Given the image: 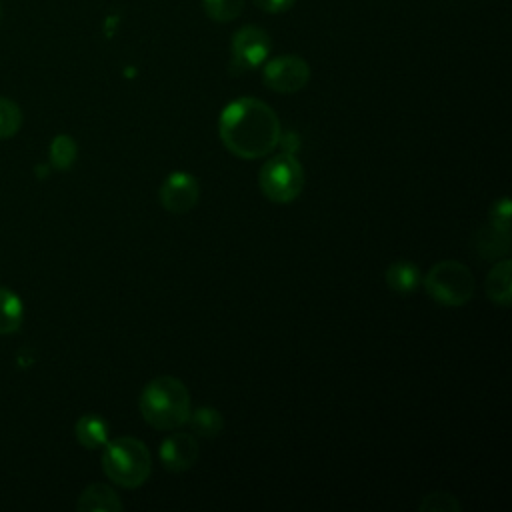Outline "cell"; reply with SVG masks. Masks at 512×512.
I'll return each mask as SVG.
<instances>
[{
    "label": "cell",
    "mask_w": 512,
    "mask_h": 512,
    "mask_svg": "<svg viewBox=\"0 0 512 512\" xmlns=\"http://www.w3.org/2000/svg\"><path fill=\"white\" fill-rule=\"evenodd\" d=\"M282 134L276 112L258 98H238L226 104L218 118V136L228 152L242 160L272 154Z\"/></svg>",
    "instance_id": "1"
},
{
    "label": "cell",
    "mask_w": 512,
    "mask_h": 512,
    "mask_svg": "<svg viewBox=\"0 0 512 512\" xmlns=\"http://www.w3.org/2000/svg\"><path fill=\"white\" fill-rule=\"evenodd\" d=\"M138 408L152 428L176 430L186 424L190 416V392L180 378L156 376L140 392Z\"/></svg>",
    "instance_id": "2"
},
{
    "label": "cell",
    "mask_w": 512,
    "mask_h": 512,
    "mask_svg": "<svg viewBox=\"0 0 512 512\" xmlns=\"http://www.w3.org/2000/svg\"><path fill=\"white\" fill-rule=\"evenodd\" d=\"M102 448V470L114 484L122 488H138L150 478L152 456L142 440L134 436H118L108 440Z\"/></svg>",
    "instance_id": "3"
},
{
    "label": "cell",
    "mask_w": 512,
    "mask_h": 512,
    "mask_svg": "<svg viewBox=\"0 0 512 512\" xmlns=\"http://www.w3.org/2000/svg\"><path fill=\"white\" fill-rule=\"evenodd\" d=\"M426 294L440 306H464L474 296L476 280L470 268L458 260L436 262L422 278Z\"/></svg>",
    "instance_id": "4"
},
{
    "label": "cell",
    "mask_w": 512,
    "mask_h": 512,
    "mask_svg": "<svg viewBox=\"0 0 512 512\" xmlns=\"http://www.w3.org/2000/svg\"><path fill=\"white\" fill-rule=\"evenodd\" d=\"M262 194L274 204L294 202L304 188V168L290 152H280L268 158L258 176Z\"/></svg>",
    "instance_id": "5"
},
{
    "label": "cell",
    "mask_w": 512,
    "mask_h": 512,
    "mask_svg": "<svg viewBox=\"0 0 512 512\" xmlns=\"http://www.w3.org/2000/svg\"><path fill=\"white\" fill-rule=\"evenodd\" d=\"M266 88L278 94H294L302 90L310 80V66L296 54H282L266 62L262 70Z\"/></svg>",
    "instance_id": "6"
},
{
    "label": "cell",
    "mask_w": 512,
    "mask_h": 512,
    "mask_svg": "<svg viewBox=\"0 0 512 512\" xmlns=\"http://www.w3.org/2000/svg\"><path fill=\"white\" fill-rule=\"evenodd\" d=\"M272 48V40L264 28L258 26H242L232 36V70L234 72H248L258 68L266 62Z\"/></svg>",
    "instance_id": "7"
},
{
    "label": "cell",
    "mask_w": 512,
    "mask_h": 512,
    "mask_svg": "<svg viewBox=\"0 0 512 512\" xmlns=\"http://www.w3.org/2000/svg\"><path fill=\"white\" fill-rule=\"evenodd\" d=\"M200 186L198 180L188 172H172L164 178L158 190L162 208L170 214H186L198 204Z\"/></svg>",
    "instance_id": "8"
},
{
    "label": "cell",
    "mask_w": 512,
    "mask_h": 512,
    "mask_svg": "<svg viewBox=\"0 0 512 512\" xmlns=\"http://www.w3.org/2000/svg\"><path fill=\"white\" fill-rule=\"evenodd\" d=\"M198 454H200L198 440L190 432H170L158 448L160 462L170 472L190 470L196 464Z\"/></svg>",
    "instance_id": "9"
},
{
    "label": "cell",
    "mask_w": 512,
    "mask_h": 512,
    "mask_svg": "<svg viewBox=\"0 0 512 512\" xmlns=\"http://www.w3.org/2000/svg\"><path fill=\"white\" fill-rule=\"evenodd\" d=\"M76 508L80 512H120L124 504L112 486L94 482L80 492Z\"/></svg>",
    "instance_id": "10"
},
{
    "label": "cell",
    "mask_w": 512,
    "mask_h": 512,
    "mask_svg": "<svg viewBox=\"0 0 512 512\" xmlns=\"http://www.w3.org/2000/svg\"><path fill=\"white\" fill-rule=\"evenodd\" d=\"M510 270H512V264L508 258L504 260H498L492 270L488 272L486 280H484V292L486 296L502 306V308H508L510 306V300H512V288H510Z\"/></svg>",
    "instance_id": "11"
},
{
    "label": "cell",
    "mask_w": 512,
    "mask_h": 512,
    "mask_svg": "<svg viewBox=\"0 0 512 512\" xmlns=\"http://www.w3.org/2000/svg\"><path fill=\"white\" fill-rule=\"evenodd\" d=\"M74 434L86 450L102 448L108 442V422L100 414H84L76 420Z\"/></svg>",
    "instance_id": "12"
},
{
    "label": "cell",
    "mask_w": 512,
    "mask_h": 512,
    "mask_svg": "<svg viewBox=\"0 0 512 512\" xmlns=\"http://www.w3.org/2000/svg\"><path fill=\"white\" fill-rule=\"evenodd\" d=\"M474 248L484 260H496L508 252L510 232H504L492 224H486L476 232Z\"/></svg>",
    "instance_id": "13"
},
{
    "label": "cell",
    "mask_w": 512,
    "mask_h": 512,
    "mask_svg": "<svg viewBox=\"0 0 512 512\" xmlns=\"http://www.w3.org/2000/svg\"><path fill=\"white\" fill-rule=\"evenodd\" d=\"M384 280L388 284V288L396 294H410L414 292L422 278H420V270L416 264L408 262V260H396L386 268Z\"/></svg>",
    "instance_id": "14"
},
{
    "label": "cell",
    "mask_w": 512,
    "mask_h": 512,
    "mask_svg": "<svg viewBox=\"0 0 512 512\" xmlns=\"http://www.w3.org/2000/svg\"><path fill=\"white\" fill-rule=\"evenodd\" d=\"M24 320V306L16 292L0 286V336H8L20 330Z\"/></svg>",
    "instance_id": "15"
},
{
    "label": "cell",
    "mask_w": 512,
    "mask_h": 512,
    "mask_svg": "<svg viewBox=\"0 0 512 512\" xmlns=\"http://www.w3.org/2000/svg\"><path fill=\"white\" fill-rule=\"evenodd\" d=\"M186 424H190L194 436H204V438H214L222 432L224 428V418L222 414L212 408V406H200L194 412H190Z\"/></svg>",
    "instance_id": "16"
},
{
    "label": "cell",
    "mask_w": 512,
    "mask_h": 512,
    "mask_svg": "<svg viewBox=\"0 0 512 512\" xmlns=\"http://www.w3.org/2000/svg\"><path fill=\"white\" fill-rule=\"evenodd\" d=\"M78 156V146L76 140L68 134H60L50 142V150H48V158L50 164L56 170H68L72 168V164L76 162Z\"/></svg>",
    "instance_id": "17"
},
{
    "label": "cell",
    "mask_w": 512,
    "mask_h": 512,
    "mask_svg": "<svg viewBox=\"0 0 512 512\" xmlns=\"http://www.w3.org/2000/svg\"><path fill=\"white\" fill-rule=\"evenodd\" d=\"M202 8L210 20L224 24L240 16L244 8V0H202Z\"/></svg>",
    "instance_id": "18"
},
{
    "label": "cell",
    "mask_w": 512,
    "mask_h": 512,
    "mask_svg": "<svg viewBox=\"0 0 512 512\" xmlns=\"http://www.w3.org/2000/svg\"><path fill=\"white\" fill-rule=\"evenodd\" d=\"M22 126V110L20 106L10 100L0 96V140L12 138Z\"/></svg>",
    "instance_id": "19"
},
{
    "label": "cell",
    "mask_w": 512,
    "mask_h": 512,
    "mask_svg": "<svg viewBox=\"0 0 512 512\" xmlns=\"http://www.w3.org/2000/svg\"><path fill=\"white\" fill-rule=\"evenodd\" d=\"M420 512H460V502L450 492H430L426 494L420 504Z\"/></svg>",
    "instance_id": "20"
},
{
    "label": "cell",
    "mask_w": 512,
    "mask_h": 512,
    "mask_svg": "<svg viewBox=\"0 0 512 512\" xmlns=\"http://www.w3.org/2000/svg\"><path fill=\"white\" fill-rule=\"evenodd\" d=\"M510 216H512V204H510V198H506V196L496 200L488 214L490 224L504 232H510Z\"/></svg>",
    "instance_id": "21"
},
{
    "label": "cell",
    "mask_w": 512,
    "mask_h": 512,
    "mask_svg": "<svg viewBox=\"0 0 512 512\" xmlns=\"http://www.w3.org/2000/svg\"><path fill=\"white\" fill-rule=\"evenodd\" d=\"M260 10L264 12H270V14H280V12H286L294 6L296 0H252Z\"/></svg>",
    "instance_id": "22"
}]
</instances>
